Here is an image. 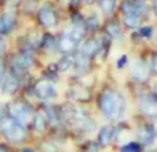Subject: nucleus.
Here are the masks:
<instances>
[{
  "label": "nucleus",
  "instance_id": "34",
  "mask_svg": "<svg viewBox=\"0 0 157 152\" xmlns=\"http://www.w3.org/2000/svg\"><path fill=\"white\" fill-rule=\"evenodd\" d=\"M84 2H86V3H88V4H91V3L94 2V0H84Z\"/></svg>",
  "mask_w": 157,
  "mask_h": 152
},
{
  "label": "nucleus",
  "instance_id": "37",
  "mask_svg": "<svg viewBox=\"0 0 157 152\" xmlns=\"http://www.w3.org/2000/svg\"><path fill=\"white\" fill-rule=\"evenodd\" d=\"M0 152H6V151H4V150H2V148H0Z\"/></svg>",
  "mask_w": 157,
  "mask_h": 152
},
{
  "label": "nucleus",
  "instance_id": "9",
  "mask_svg": "<svg viewBox=\"0 0 157 152\" xmlns=\"http://www.w3.org/2000/svg\"><path fill=\"white\" fill-rule=\"evenodd\" d=\"M121 11L125 15H139L142 17V14L145 13V6L144 4H138V3H132V2H123L121 4Z\"/></svg>",
  "mask_w": 157,
  "mask_h": 152
},
{
  "label": "nucleus",
  "instance_id": "12",
  "mask_svg": "<svg viewBox=\"0 0 157 152\" xmlns=\"http://www.w3.org/2000/svg\"><path fill=\"white\" fill-rule=\"evenodd\" d=\"M98 51H99V42L95 40V39H91V40L86 42L83 49H81V54L87 58L94 57Z\"/></svg>",
  "mask_w": 157,
  "mask_h": 152
},
{
  "label": "nucleus",
  "instance_id": "33",
  "mask_svg": "<svg viewBox=\"0 0 157 152\" xmlns=\"http://www.w3.org/2000/svg\"><path fill=\"white\" fill-rule=\"evenodd\" d=\"M153 8H155V13H156V15H157V0L153 2Z\"/></svg>",
  "mask_w": 157,
  "mask_h": 152
},
{
  "label": "nucleus",
  "instance_id": "14",
  "mask_svg": "<svg viewBox=\"0 0 157 152\" xmlns=\"http://www.w3.org/2000/svg\"><path fill=\"white\" fill-rule=\"evenodd\" d=\"M113 136H114L113 127H110V126H105V127H102V129L99 130V134H98V140H99V144H101V145H108L109 142L112 141Z\"/></svg>",
  "mask_w": 157,
  "mask_h": 152
},
{
  "label": "nucleus",
  "instance_id": "3",
  "mask_svg": "<svg viewBox=\"0 0 157 152\" xmlns=\"http://www.w3.org/2000/svg\"><path fill=\"white\" fill-rule=\"evenodd\" d=\"M69 118L72 119V122L77 126L78 129L86 131H91L95 127V120L88 115V112L84 109H73L69 115Z\"/></svg>",
  "mask_w": 157,
  "mask_h": 152
},
{
  "label": "nucleus",
  "instance_id": "24",
  "mask_svg": "<svg viewBox=\"0 0 157 152\" xmlns=\"http://www.w3.org/2000/svg\"><path fill=\"white\" fill-rule=\"evenodd\" d=\"M141 17L139 15H125V24L131 28H136L141 22Z\"/></svg>",
  "mask_w": 157,
  "mask_h": 152
},
{
  "label": "nucleus",
  "instance_id": "35",
  "mask_svg": "<svg viewBox=\"0 0 157 152\" xmlns=\"http://www.w3.org/2000/svg\"><path fill=\"white\" fill-rule=\"evenodd\" d=\"M24 152H33L32 150H24Z\"/></svg>",
  "mask_w": 157,
  "mask_h": 152
},
{
  "label": "nucleus",
  "instance_id": "4",
  "mask_svg": "<svg viewBox=\"0 0 157 152\" xmlns=\"http://www.w3.org/2000/svg\"><path fill=\"white\" fill-rule=\"evenodd\" d=\"M10 114L14 120L21 123L22 126L28 125L32 120V109L24 102H14L10 106Z\"/></svg>",
  "mask_w": 157,
  "mask_h": 152
},
{
  "label": "nucleus",
  "instance_id": "10",
  "mask_svg": "<svg viewBox=\"0 0 157 152\" xmlns=\"http://www.w3.org/2000/svg\"><path fill=\"white\" fill-rule=\"evenodd\" d=\"M155 136H156L155 129L149 125L142 126V127L138 130L139 140H141V142H144V144H146V145L153 144V141H155Z\"/></svg>",
  "mask_w": 157,
  "mask_h": 152
},
{
  "label": "nucleus",
  "instance_id": "17",
  "mask_svg": "<svg viewBox=\"0 0 157 152\" xmlns=\"http://www.w3.org/2000/svg\"><path fill=\"white\" fill-rule=\"evenodd\" d=\"M33 126H35V130L37 131V133H43V131H46V127H47V118L44 116L41 112L36 114L35 118H33Z\"/></svg>",
  "mask_w": 157,
  "mask_h": 152
},
{
  "label": "nucleus",
  "instance_id": "26",
  "mask_svg": "<svg viewBox=\"0 0 157 152\" xmlns=\"http://www.w3.org/2000/svg\"><path fill=\"white\" fill-rule=\"evenodd\" d=\"M152 28L150 26H144V28H141V29H139V33H141L142 36H144V38H147V36H150L152 35Z\"/></svg>",
  "mask_w": 157,
  "mask_h": 152
},
{
  "label": "nucleus",
  "instance_id": "2",
  "mask_svg": "<svg viewBox=\"0 0 157 152\" xmlns=\"http://www.w3.org/2000/svg\"><path fill=\"white\" fill-rule=\"evenodd\" d=\"M0 129H2L3 134L7 137L10 141H14V142H19L22 140H25L26 137V130L25 127L18 123L17 120H14L13 118H4L0 125Z\"/></svg>",
  "mask_w": 157,
  "mask_h": 152
},
{
  "label": "nucleus",
  "instance_id": "29",
  "mask_svg": "<svg viewBox=\"0 0 157 152\" xmlns=\"http://www.w3.org/2000/svg\"><path fill=\"white\" fill-rule=\"evenodd\" d=\"M88 25H90V26H94V28H97V26H98V21H97V18H95V17H94V18H91V19H90V21H88Z\"/></svg>",
  "mask_w": 157,
  "mask_h": 152
},
{
  "label": "nucleus",
  "instance_id": "16",
  "mask_svg": "<svg viewBox=\"0 0 157 152\" xmlns=\"http://www.w3.org/2000/svg\"><path fill=\"white\" fill-rule=\"evenodd\" d=\"M76 46H77V43L71 38V35H69L68 32L63 33L62 39L59 40L61 50H62V51H72V50H75V47H76Z\"/></svg>",
  "mask_w": 157,
  "mask_h": 152
},
{
  "label": "nucleus",
  "instance_id": "22",
  "mask_svg": "<svg viewBox=\"0 0 157 152\" xmlns=\"http://www.w3.org/2000/svg\"><path fill=\"white\" fill-rule=\"evenodd\" d=\"M72 64H73V57L65 55L63 58H61L59 64H58V68H59V71H68V69L71 68Z\"/></svg>",
  "mask_w": 157,
  "mask_h": 152
},
{
  "label": "nucleus",
  "instance_id": "8",
  "mask_svg": "<svg viewBox=\"0 0 157 152\" xmlns=\"http://www.w3.org/2000/svg\"><path fill=\"white\" fill-rule=\"evenodd\" d=\"M141 108L145 115L150 118H157V98L152 95H144L141 98Z\"/></svg>",
  "mask_w": 157,
  "mask_h": 152
},
{
  "label": "nucleus",
  "instance_id": "20",
  "mask_svg": "<svg viewBox=\"0 0 157 152\" xmlns=\"http://www.w3.org/2000/svg\"><path fill=\"white\" fill-rule=\"evenodd\" d=\"M106 29H108V33L113 39H121V30H120L119 25H117L116 22H112V24H109Z\"/></svg>",
  "mask_w": 157,
  "mask_h": 152
},
{
  "label": "nucleus",
  "instance_id": "28",
  "mask_svg": "<svg viewBox=\"0 0 157 152\" xmlns=\"http://www.w3.org/2000/svg\"><path fill=\"white\" fill-rule=\"evenodd\" d=\"M3 82H4V66L0 62V87L3 86Z\"/></svg>",
  "mask_w": 157,
  "mask_h": 152
},
{
  "label": "nucleus",
  "instance_id": "18",
  "mask_svg": "<svg viewBox=\"0 0 157 152\" xmlns=\"http://www.w3.org/2000/svg\"><path fill=\"white\" fill-rule=\"evenodd\" d=\"M101 10L105 14H112L116 8V0H98Z\"/></svg>",
  "mask_w": 157,
  "mask_h": 152
},
{
  "label": "nucleus",
  "instance_id": "19",
  "mask_svg": "<svg viewBox=\"0 0 157 152\" xmlns=\"http://www.w3.org/2000/svg\"><path fill=\"white\" fill-rule=\"evenodd\" d=\"M68 33L71 35V38L73 39L76 43H78V42H80L81 39L84 38V35H86V30H84L83 26H73L72 29L68 30Z\"/></svg>",
  "mask_w": 157,
  "mask_h": 152
},
{
  "label": "nucleus",
  "instance_id": "6",
  "mask_svg": "<svg viewBox=\"0 0 157 152\" xmlns=\"http://www.w3.org/2000/svg\"><path fill=\"white\" fill-rule=\"evenodd\" d=\"M131 74L138 80H146L149 76V68H147L146 62H144L141 58H136L131 64Z\"/></svg>",
  "mask_w": 157,
  "mask_h": 152
},
{
  "label": "nucleus",
  "instance_id": "23",
  "mask_svg": "<svg viewBox=\"0 0 157 152\" xmlns=\"http://www.w3.org/2000/svg\"><path fill=\"white\" fill-rule=\"evenodd\" d=\"M121 152H141V145L138 142H128V144L123 145Z\"/></svg>",
  "mask_w": 157,
  "mask_h": 152
},
{
  "label": "nucleus",
  "instance_id": "15",
  "mask_svg": "<svg viewBox=\"0 0 157 152\" xmlns=\"http://www.w3.org/2000/svg\"><path fill=\"white\" fill-rule=\"evenodd\" d=\"M15 25V18L13 14H4L0 17V32H10Z\"/></svg>",
  "mask_w": 157,
  "mask_h": 152
},
{
  "label": "nucleus",
  "instance_id": "32",
  "mask_svg": "<svg viewBox=\"0 0 157 152\" xmlns=\"http://www.w3.org/2000/svg\"><path fill=\"white\" fill-rule=\"evenodd\" d=\"M3 119H4V118H3V109H2V106H0V125H2Z\"/></svg>",
  "mask_w": 157,
  "mask_h": 152
},
{
  "label": "nucleus",
  "instance_id": "7",
  "mask_svg": "<svg viewBox=\"0 0 157 152\" xmlns=\"http://www.w3.org/2000/svg\"><path fill=\"white\" fill-rule=\"evenodd\" d=\"M39 19L46 28H52L57 25V14L48 6H44L40 11H39Z\"/></svg>",
  "mask_w": 157,
  "mask_h": 152
},
{
  "label": "nucleus",
  "instance_id": "21",
  "mask_svg": "<svg viewBox=\"0 0 157 152\" xmlns=\"http://www.w3.org/2000/svg\"><path fill=\"white\" fill-rule=\"evenodd\" d=\"M76 66H77V71H81V72L87 71V69H88V58L84 57L83 54L77 55V58H76Z\"/></svg>",
  "mask_w": 157,
  "mask_h": 152
},
{
  "label": "nucleus",
  "instance_id": "1",
  "mask_svg": "<svg viewBox=\"0 0 157 152\" xmlns=\"http://www.w3.org/2000/svg\"><path fill=\"white\" fill-rule=\"evenodd\" d=\"M99 108L102 114L105 115L108 119L116 120L124 115L125 112V100L116 91H103L99 97Z\"/></svg>",
  "mask_w": 157,
  "mask_h": 152
},
{
  "label": "nucleus",
  "instance_id": "5",
  "mask_svg": "<svg viewBox=\"0 0 157 152\" xmlns=\"http://www.w3.org/2000/svg\"><path fill=\"white\" fill-rule=\"evenodd\" d=\"M35 93L41 100H51V98L57 97V89H55L54 84L48 80L37 82L35 86Z\"/></svg>",
  "mask_w": 157,
  "mask_h": 152
},
{
  "label": "nucleus",
  "instance_id": "30",
  "mask_svg": "<svg viewBox=\"0 0 157 152\" xmlns=\"http://www.w3.org/2000/svg\"><path fill=\"white\" fill-rule=\"evenodd\" d=\"M125 62H127V55H123V57H121V58H120V60H119V64H117V65H119L120 68H121V66L124 65Z\"/></svg>",
  "mask_w": 157,
  "mask_h": 152
},
{
  "label": "nucleus",
  "instance_id": "25",
  "mask_svg": "<svg viewBox=\"0 0 157 152\" xmlns=\"http://www.w3.org/2000/svg\"><path fill=\"white\" fill-rule=\"evenodd\" d=\"M47 116H48V119H50V122H51V123H57V120H58L57 112H55L52 108H48V109H47Z\"/></svg>",
  "mask_w": 157,
  "mask_h": 152
},
{
  "label": "nucleus",
  "instance_id": "31",
  "mask_svg": "<svg viewBox=\"0 0 157 152\" xmlns=\"http://www.w3.org/2000/svg\"><path fill=\"white\" fill-rule=\"evenodd\" d=\"M4 49H6V43H4V40H3V39H0V54L4 51Z\"/></svg>",
  "mask_w": 157,
  "mask_h": 152
},
{
  "label": "nucleus",
  "instance_id": "11",
  "mask_svg": "<svg viewBox=\"0 0 157 152\" xmlns=\"http://www.w3.org/2000/svg\"><path fill=\"white\" fill-rule=\"evenodd\" d=\"M30 66V58L28 57L26 54H19L18 57H15L13 62V68L15 72L21 74V72H25L28 68Z\"/></svg>",
  "mask_w": 157,
  "mask_h": 152
},
{
  "label": "nucleus",
  "instance_id": "38",
  "mask_svg": "<svg viewBox=\"0 0 157 152\" xmlns=\"http://www.w3.org/2000/svg\"><path fill=\"white\" fill-rule=\"evenodd\" d=\"M152 152H157V151H152Z\"/></svg>",
  "mask_w": 157,
  "mask_h": 152
},
{
  "label": "nucleus",
  "instance_id": "36",
  "mask_svg": "<svg viewBox=\"0 0 157 152\" xmlns=\"http://www.w3.org/2000/svg\"><path fill=\"white\" fill-rule=\"evenodd\" d=\"M155 94H156V98H157V86H156V89H155Z\"/></svg>",
  "mask_w": 157,
  "mask_h": 152
},
{
  "label": "nucleus",
  "instance_id": "27",
  "mask_svg": "<svg viewBox=\"0 0 157 152\" xmlns=\"http://www.w3.org/2000/svg\"><path fill=\"white\" fill-rule=\"evenodd\" d=\"M152 69L155 74H157V53L152 55Z\"/></svg>",
  "mask_w": 157,
  "mask_h": 152
},
{
  "label": "nucleus",
  "instance_id": "13",
  "mask_svg": "<svg viewBox=\"0 0 157 152\" xmlns=\"http://www.w3.org/2000/svg\"><path fill=\"white\" fill-rule=\"evenodd\" d=\"M18 89V79L15 78V75L10 74L4 78V82H3V90L7 94H13L15 90Z\"/></svg>",
  "mask_w": 157,
  "mask_h": 152
}]
</instances>
